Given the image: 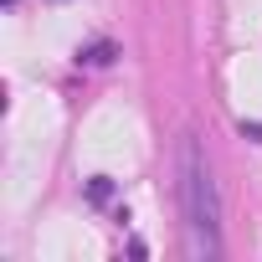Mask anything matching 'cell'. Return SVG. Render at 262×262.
I'll return each instance as SVG.
<instances>
[{
    "mask_svg": "<svg viewBox=\"0 0 262 262\" xmlns=\"http://www.w3.org/2000/svg\"><path fill=\"white\" fill-rule=\"evenodd\" d=\"M180 211H185L190 257H216L221 252V201H216V180L195 139L180 144Z\"/></svg>",
    "mask_w": 262,
    "mask_h": 262,
    "instance_id": "6da1fadb",
    "label": "cell"
},
{
    "mask_svg": "<svg viewBox=\"0 0 262 262\" xmlns=\"http://www.w3.org/2000/svg\"><path fill=\"white\" fill-rule=\"evenodd\" d=\"M247 134H252V139H262V123H247Z\"/></svg>",
    "mask_w": 262,
    "mask_h": 262,
    "instance_id": "7a4b0ae2",
    "label": "cell"
}]
</instances>
